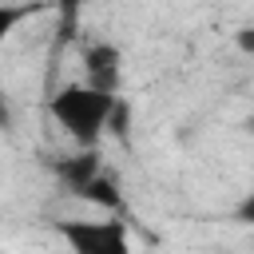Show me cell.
<instances>
[{
    "label": "cell",
    "mask_w": 254,
    "mask_h": 254,
    "mask_svg": "<svg viewBox=\"0 0 254 254\" xmlns=\"http://www.w3.org/2000/svg\"><path fill=\"white\" fill-rule=\"evenodd\" d=\"M56 234L71 254H131V234L119 218H64Z\"/></svg>",
    "instance_id": "2"
},
{
    "label": "cell",
    "mask_w": 254,
    "mask_h": 254,
    "mask_svg": "<svg viewBox=\"0 0 254 254\" xmlns=\"http://www.w3.org/2000/svg\"><path fill=\"white\" fill-rule=\"evenodd\" d=\"M75 198H83V202H91V206H103V210H115V206H119V187H115V179L103 171V175H95Z\"/></svg>",
    "instance_id": "5"
},
{
    "label": "cell",
    "mask_w": 254,
    "mask_h": 254,
    "mask_svg": "<svg viewBox=\"0 0 254 254\" xmlns=\"http://www.w3.org/2000/svg\"><path fill=\"white\" fill-rule=\"evenodd\" d=\"M67 254H71V250H67Z\"/></svg>",
    "instance_id": "9"
},
{
    "label": "cell",
    "mask_w": 254,
    "mask_h": 254,
    "mask_svg": "<svg viewBox=\"0 0 254 254\" xmlns=\"http://www.w3.org/2000/svg\"><path fill=\"white\" fill-rule=\"evenodd\" d=\"M234 214H238V222H246V226H254V187L246 190V198L238 202V210H234Z\"/></svg>",
    "instance_id": "7"
},
{
    "label": "cell",
    "mask_w": 254,
    "mask_h": 254,
    "mask_svg": "<svg viewBox=\"0 0 254 254\" xmlns=\"http://www.w3.org/2000/svg\"><path fill=\"white\" fill-rule=\"evenodd\" d=\"M83 83L107 91V95H119V83H123V52L115 44H87L83 48Z\"/></svg>",
    "instance_id": "3"
},
{
    "label": "cell",
    "mask_w": 254,
    "mask_h": 254,
    "mask_svg": "<svg viewBox=\"0 0 254 254\" xmlns=\"http://www.w3.org/2000/svg\"><path fill=\"white\" fill-rule=\"evenodd\" d=\"M56 175H60V183H64L71 194H79L95 175H103L99 147H79V155H67L64 163H56Z\"/></svg>",
    "instance_id": "4"
},
{
    "label": "cell",
    "mask_w": 254,
    "mask_h": 254,
    "mask_svg": "<svg viewBox=\"0 0 254 254\" xmlns=\"http://www.w3.org/2000/svg\"><path fill=\"white\" fill-rule=\"evenodd\" d=\"M119 107V95H107L91 83H64L52 99L48 111L52 119L64 127V135L79 147H99L103 135H111V115Z\"/></svg>",
    "instance_id": "1"
},
{
    "label": "cell",
    "mask_w": 254,
    "mask_h": 254,
    "mask_svg": "<svg viewBox=\"0 0 254 254\" xmlns=\"http://www.w3.org/2000/svg\"><path fill=\"white\" fill-rule=\"evenodd\" d=\"M234 40H238V48H242L246 56H254V24H242V28L234 32Z\"/></svg>",
    "instance_id": "8"
},
{
    "label": "cell",
    "mask_w": 254,
    "mask_h": 254,
    "mask_svg": "<svg viewBox=\"0 0 254 254\" xmlns=\"http://www.w3.org/2000/svg\"><path fill=\"white\" fill-rule=\"evenodd\" d=\"M250 127H254V123H250Z\"/></svg>",
    "instance_id": "10"
},
{
    "label": "cell",
    "mask_w": 254,
    "mask_h": 254,
    "mask_svg": "<svg viewBox=\"0 0 254 254\" xmlns=\"http://www.w3.org/2000/svg\"><path fill=\"white\" fill-rule=\"evenodd\" d=\"M40 8H44V4H8V0H0V56H4L12 32H16L28 16H36Z\"/></svg>",
    "instance_id": "6"
}]
</instances>
